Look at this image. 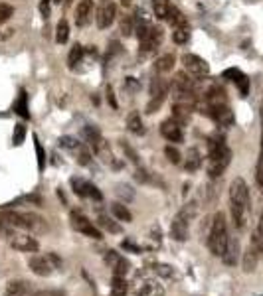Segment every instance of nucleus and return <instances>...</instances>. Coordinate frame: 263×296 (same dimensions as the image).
Segmentation results:
<instances>
[{"mask_svg": "<svg viewBox=\"0 0 263 296\" xmlns=\"http://www.w3.org/2000/svg\"><path fill=\"white\" fill-rule=\"evenodd\" d=\"M229 204H232L229 207H232L234 225L238 229H244L249 215V188L244 178H236L229 186Z\"/></svg>", "mask_w": 263, "mask_h": 296, "instance_id": "nucleus-2", "label": "nucleus"}, {"mask_svg": "<svg viewBox=\"0 0 263 296\" xmlns=\"http://www.w3.org/2000/svg\"><path fill=\"white\" fill-rule=\"evenodd\" d=\"M255 182L261 188L263 192V134H261V152H259V158H257V166H255Z\"/></svg>", "mask_w": 263, "mask_h": 296, "instance_id": "nucleus-40", "label": "nucleus"}, {"mask_svg": "<svg viewBox=\"0 0 263 296\" xmlns=\"http://www.w3.org/2000/svg\"><path fill=\"white\" fill-rule=\"evenodd\" d=\"M123 89L129 91V93H137L139 89H141V85H139V81H137L135 77H127L125 83H123Z\"/></svg>", "mask_w": 263, "mask_h": 296, "instance_id": "nucleus-48", "label": "nucleus"}, {"mask_svg": "<svg viewBox=\"0 0 263 296\" xmlns=\"http://www.w3.org/2000/svg\"><path fill=\"white\" fill-rule=\"evenodd\" d=\"M160 134L169 140V142H182L184 140V132H182V125L176 119H167L160 125Z\"/></svg>", "mask_w": 263, "mask_h": 296, "instance_id": "nucleus-16", "label": "nucleus"}, {"mask_svg": "<svg viewBox=\"0 0 263 296\" xmlns=\"http://www.w3.org/2000/svg\"><path fill=\"white\" fill-rule=\"evenodd\" d=\"M200 166H202V154H200V150L198 148H188L186 162H184L186 172H196Z\"/></svg>", "mask_w": 263, "mask_h": 296, "instance_id": "nucleus-22", "label": "nucleus"}, {"mask_svg": "<svg viewBox=\"0 0 263 296\" xmlns=\"http://www.w3.org/2000/svg\"><path fill=\"white\" fill-rule=\"evenodd\" d=\"M117 16V6L113 0H99L97 10H95V22L99 30H105L113 24V20Z\"/></svg>", "mask_w": 263, "mask_h": 296, "instance_id": "nucleus-10", "label": "nucleus"}, {"mask_svg": "<svg viewBox=\"0 0 263 296\" xmlns=\"http://www.w3.org/2000/svg\"><path fill=\"white\" fill-rule=\"evenodd\" d=\"M188 38H190V28H174V32H172V40H174V44H186Z\"/></svg>", "mask_w": 263, "mask_h": 296, "instance_id": "nucleus-39", "label": "nucleus"}, {"mask_svg": "<svg viewBox=\"0 0 263 296\" xmlns=\"http://www.w3.org/2000/svg\"><path fill=\"white\" fill-rule=\"evenodd\" d=\"M137 32V38H139V50L141 54H150L158 48V44L162 42V28L158 26H152V24H147V26H137L135 28Z\"/></svg>", "mask_w": 263, "mask_h": 296, "instance_id": "nucleus-5", "label": "nucleus"}, {"mask_svg": "<svg viewBox=\"0 0 263 296\" xmlns=\"http://www.w3.org/2000/svg\"><path fill=\"white\" fill-rule=\"evenodd\" d=\"M169 81H165L162 77H154L150 81V97H156V95H169Z\"/></svg>", "mask_w": 263, "mask_h": 296, "instance_id": "nucleus-29", "label": "nucleus"}, {"mask_svg": "<svg viewBox=\"0 0 263 296\" xmlns=\"http://www.w3.org/2000/svg\"><path fill=\"white\" fill-rule=\"evenodd\" d=\"M117 196H119L121 200H125V202H131L133 198H135V192H133L131 186L119 184V186H117Z\"/></svg>", "mask_w": 263, "mask_h": 296, "instance_id": "nucleus-41", "label": "nucleus"}, {"mask_svg": "<svg viewBox=\"0 0 263 296\" xmlns=\"http://www.w3.org/2000/svg\"><path fill=\"white\" fill-rule=\"evenodd\" d=\"M137 296H165V290H162V286L156 284V282H147V284L139 290V294Z\"/></svg>", "mask_w": 263, "mask_h": 296, "instance_id": "nucleus-35", "label": "nucleus"}, {"mask_svg": "<svg viewBox=\"0 0 263 296\" xmlns=\"http://www.w3.org/2000/svg\"><path fill=\"white\" fill-rule=\"evenodd\" d=\"M238 257H240V243H238V239H232L229 237L227 245H225L224 255H222V261H224L225 265H236Z\"/></svg>", "mask_w": 263, "mask_h": 296, "instance_id": "nucleus-21", "label": "nucleus"}, {"mask_svg": "<svg viewBox=\"0 0 263 296\" xmlns=\"http://www.w3.org/2000/svg\"><path fill=\"white\" fill-rule=\"evenodd\" d=\"M222 77L227 79V81H234L238 85L240 93H242V97H247V93H249V79H247V75L244 71H240L238 67H229V69H225L224 73H222Z\"/></svg>", "mask_w": 263, "mask_h": 296, "instance_id": "nucleus-17", "label": "nucleus"}, {"mask_svg": "<svg viewBox=\"0 0 263 296\" xmlns=\"http://www.w3.org/2000/svg\"><path fill=\"white\" fill-rule=\"evenodd\" d=\"M154 273L158 275V277H165V278H170L172 277V267L170 265H162V263H156L154 267Z\"/></svg>", "mask_w": 263, "mask_h": 296, "instance_id": "nucleus-45", "label": "nucleus"}, {"mask_svg": "<svg viewBox=\"0 0 263 296\" xmlns=\"http://www.w3.org/2000/svg\"><path fill=\"white\" fill-rule=\"evenodd\" d=\"M68 38H70V24H68V20H59L56 26V42L65 44Z\"/></svg>", "mask_w": 263, "mask_h": 296, "instance_id": "nucleus-34", "label": "nucleus"}, {"mask_svg": "<svg viewBox=\"0 0 263 296\" xmlns=\"http://www.w3.org/2000/svg\"><path fill=\"white\" fill-rule=\"evenodd\" d=\"M79 144H81V142H79L75 136H61V138H59V146L68 148V150H77Z\"/></svg>", "mask_w": 263, "mask_h": 296, "instance_id": "nucleus-43", "label": "nucleus"}, {"mask_svg": "<svg viewBox=\"0 0 263 296\" xmlns=\"http://www.w3.org/2000/svg\"><path fill=\"white\" fill-rule=\"evenodd\" d=\"M133 32H135V20H133V16L123 18V22H121V34H125V36H131Z\"/></svg>", "mask_w": 263, "mask_h": 296, "instance_id": "nucleus-46", "label": "nucleus"}, {"mask_svg": "<svg viewBox=\"0 0 263 296\" xmlns=\"http://www.w3.org/2000/svg\"><path fill=\"white\" fill-rule=\"evenodd\" d=\"M188 225H190V213H188V209H180L176 215H174V219L170 221V237L174 241H186L188 239Z\"/></svg>", "mask_w": 263, "mask_h": 296, "instance_id": "nucleus-11", "label": "nucleus"}, {"mask_svg": "<svg viewBox=\"0 0 263 296\" xmlns=\"http://www.w3.org/2000/svg\"><path fill=\"white\" fill-rule=\"evenodd\" d=\"M111 213L119 219V221H125V223H129L133 221V215H131V211L127 209V205H123V204H113L111 205Z\"/></svg>", "mask_w": 263, "mask_h": 296, "instance_id": "nucleus-33", "label": "nucleus"}, {"mask_svg": "<svg viewBox=\"0 0 263 296\" xmlns=\"http://www.w3.org/2000/svg\"><path fill=\"white\" fill-rule=\"evenodd\" d=\"M165 99H167V95H156V97H150L149 105H147V113L152 115L154 111H158V109H160V105L165 103Z\"/></svg>", "mask_w": 263, "mask_h": 296, "instance_id": "nucleus-42", "label": "nucleus"}, {"mask_svg": "<svg viewBox=\"0 0 263 296\" xmlns=\"http://www.w3.org/2000/svg\"><path fill=\"white\" fill-rule=\"evenodd\" d=\"M127 129L131 130L133 134H145V125H143V121H141V115L137 111L129 113V117H127Z\"/></svg>", "mask_w": 263, "mask_h": 296, "instance_id": "nucleus-24", "label": "nucleus"}, {"mask_svg": "<svg viewBox=\"0 0 263 296\" xmlns=\"http://www.w3.org/2000/svg\"><path fill=\"white\" fill-rule=\"evenodd\" d=\"M34 148H36V156H38V170L44 172V168H46V152H44V146L38 140L36 134H34Z\"/></svg>", "mask_w": 263, "mask_h": 296, "instance_id": "nucleus-37", "label": "nucleus"}, {"mask_svg": "<svg viewBox=\"0 0 263 296\" xmlns=\"http://www.w3.org/2000/svg\"><path fill=\"white\" fill-rule=\"evenodd\" d=\"M97 225H99L101 229L109 231V233H121V225H119V223H115L111 217H109V215H105V213H101V215L97 217Z\"/></svg>", "mask_w": 263, "mask_h": 296, "instance_id": "nucleus-32", "label": "nucleus"}, {"mask_svg": "<svg viewBox=\"0 0 263 296\" xmlns=\"http://www.w3.org/2000/svg\"><path fill=\"white\" fill-rule=\"evenodd\" d=\"M152 2V10H154V16L156 20H167L170 10V2L169 0H150Z\"/></svg>", "mask_w": 263, "mask_h": 296, "instance_id": "nucleus-31", "label": "nucleus"}, {"mask_svg": "<svg viewBox=\"0 0 263 296\" xmlns=\"http://www.w3.org/2000/svg\"><path fill=\"white\" fill-rule=\"evenodd\" d=\"M167 20H169V24L172 26V28H186V26H188L186 16H184V14H182V12H180L176 6H170Z\"/></svg>", "mask_w": 263, "mask_h": 296, "instance_id": "nucleus-23", "label": "nucleus"}, {"mask_svg": "<svg viewBox=\"0 0 263 296\" xmlns=\"http://www.w3.org/2000/svg\"><path fill=\"white\" fill-rule=\"evenodd\" d=\"M182 63H184V71L196 77V79H202L210 73V65H208L206 59H202L200 56L196 54H184L182 56Z\"/></svg>", "mask_w": 263, "mask_h": 296, "instance_id": "nucleus-12", "label": "nucleus"}, {"mask_svg": "<svg viewBox=\"0 0 263 296\" xmlns=\"http://www.w3.org/2000/svg\"><path fill=\"white\" fill-rule=\"evenodd\" d=\"M257 257H259V253L249 245V249L244 253V271L245 273H253V271H255V267H257Z\"/></svg>", "mask_w": 263, "mask_h": 296, "instance_id": "nucleus-27", "label": "nucleus"}, {"mask_svg": "<svg viewBox=\"0 0 263 296\" xmlns=\"http://www.w3.org/2000/svg\"><path fill=\"white\" fill-rule=\"evenodd\" d=\"M91 12H93V0H79L75 8V24L79 28L87 26L91 20Z\"/></svg>", "mask_w": 263, "mask_h": 296, "instance_id": "nucleus-18", "label": "nucleus"}, {"mask_svg": "<svg viewBox=\"0 0 263 296\" xmlns=\"http://www.w3.org/2000/svg\"><path fill=\"white\" fill-rule=\"evenodd\" d=\"M50 2H52V0H42V4H40V12H42L46 18H48V14H50Z\"/></svg>", "mask_w": 263, "mask_h": 296, "instance_id": "nucleus-55", "label": "nucleus"}, {"mask_svg": "<svg viewBox=\"0 0 263 296\" xmlns=\"http://www.w3.org/2000/svg\"><path fill=\"white\" fill-rule=\"evenodd\" d=\"M232 162V150L225 144V136L216 132L208 138V162L206 170L208 176L214 180V178H220L225 172V168L229 166Z\"/></svg>", "mask_w": 263, "mask_h": 296, "instance_id": "nucleus-1", "label": "nucleus"}, {"mask_svg": "<svg viewBox=\"0 0 263 296\" xmlns=\"http://www.w3.org/2000/svg\"><path fill=\"white\" fill-rule=\"evenodd\" d=\"M34 296H65V294L59 292V290H38V292H34Z\"/></svg>", "mask_w": 263, "mask_h": 296, "instance_id": "nucleus-54", "label": "nucleus"}, {"mask_svg": "<svg viewBox=\"0 0 263 296\" xmlns=\"http://www.w3.org/2000/svg\"><path fill=\"white\" fill-rule=\"evenodd\" d=\"M165 154H167V158H169L172 164H180V152H178V148L172 146V144H169V146L165 148Z\"/></svg>", "mask_w": 263, "mask_h": 296, "instance_id": "nucleus-44", "label": "nucleus"}, {"mask_svg": "<svg viewBox=\"0 0 263 296\" xmlns=\"http://www.w3.org/2000/svg\"><path fill=\"white\" fill-rule=\"evenodd\" d=\"M70 184H72L74 194L75 196H79V198H91L95 202H101V200H103V194L99 192V188H95L91 182H87V180H83V178H72Z\"/></svg>", "mask_w": 263, "mask_h": 296, "instance_id": "nucleus-13", "label": "nucleus"}, {"mask_svg": "<svg viewBox=\"0 0 263 296\" xmlns=\"http://www.w3.org/2000/svg\"><path fill=\"white\" fill-rule=\"evenodd\" d=\"M70 219H72V227H74L77 233H83L85 237H91V239H97V241L103 239V233L99 231V227H97L89 217H85L83 213L72 211Z\"/></svg>", "mask_w": 263, "mask_h": 296, "instance_id": "nucleus-8", "label": "nucleus"}, {"mask_svg": "<svg viewBox=\"0 0 263 296\" xmlns=\"http://www.w3.org/2000/svg\"><path fill=\"white\" fill-rule=\"evenodd\" d=\"M172 67H174L172 54H165V56L156 57V61H154V71H158V73H169Z\"/></svg>", "mask_w": 263, "mask_h": 296, "instance_id": "nucleus-26", "label": "nucleus"}, {"mask_svg": "<svg viewBox=\"0 0 263 296\" xmlns=\"http://www.w3.org/2000/svg\"><path fill=\"white\" fill-rule=\"evenodd\" d=\"M32 273L38 275V277H50L54 273V269H59L61 267V261L56 253H48V255H36L28 261Z\"/></svg>", "mask_w": 263, "mask_h": 296, "instance_id": "nucleus-7", "label": "nucleus"}, {"mask_svg": "<svg viewBox=\"0 0 263 296\" xmlns=\"http://www.w3.org/2000/svg\"><path fill=\"white\" fill-rule=\"evenodd\" d=\"M229 241L227 235V225H225V215L222 211H218L212 219V227H210V233H208L206 245L208 249L212 251V255L216 257H222L225 251V245Z\"/></svg>", "mask_w": 263, "mask_h": 296, "instance_id": "nucleus-4", "label": "nucleus"}, {"mask_svg": "<svg viewBox=\"0 0 263 296\" xmlns=\"http://www.w3.org/2000/svg\"><path fill=\"white\" fill-rule=\"evenodd\" d=\"M81 138L85 140V144H87V146L93 148L95 154L103 156V160H105V162L113 160L109 144L105 142V138L101 136V132H99V129H97L95 125H85V127L81 129Z\"/></svg>", "mask_w": 263, "mask_h": 296, "instance_id": "nucleus-6", "label": "nucleus"}, {"mask_svg": "<svg viewBox=\"0 0 263 296\" xmlns=\"http://www.w3.org/2000/svg\"><path fill=\"white\" fill-rule=\"evenodd\" d=\"M121 146H123V150L127 152V156L131 158V162H135V164H139V156H137V152H135V150H133V148L129 146V144H127L125 140H121Z\"/></svg>", "mask_w": 263, "mask_h": 296, "instance_id": "nucleus-50", "label": "nucleus"}, {"mask_svg": "<svg viewBox=\"0 0 263 296\" xmlns=\"http://www.w3.org/2000/svg\"><path fill=\"white\" fill-rule=\"evenodd\" d=\"M135 180H137V182H149L150 178H149V174L141 168V170H137V172H135Z\"/></svg>", "mask_w": 263, "mask_h": 296, "instance_id": "nucleus-52", "label": "nucleus"}, {"mask_svg": "<svg viewBox=\"0 0 263 296\" xmlns=\"http://www.w3.org/2000/svg\"><path fill=\"white\" fill-rule=\"evenodd\" d=\"M121 247H123L125 251H131V253H141V251H143V247H139V245L133 243L131 239H125L123 243H121Z\"/></svg>", "mask_w": 263, "mask_h": 296, "instance_id": "nucleus-49", "label": "nucleus"}, {"mask_svg": "<svg viewBox=\"0 0 263 296\" xmlns=\"http://www.w3.org/2000/svg\"><path fill=\"white\" fill-rule=\"evenodd\" d=\"M204 115H208L218 127H232L234 125V121H236V117H234V111L229 109V105L225 103V105H218V107H210Z\"/></svg>", "mask_w": 263, "mask_h": 296, "instance_id": "nucleus-14", "label": "nucleus"}, {"mask_svg": "<svg viewBox=\"0 0 263 296\" xmlns=\"http://www.w3.org/2000/svg\"><path fill=\"white\" fill-rule=\"evenodd\" d=\"M4 296H34V294H32L28 282H24V280H10L6 290H4Z\"/></svg>", "mask_w": 263, "mask_h": 296, "instance_id": "nucleus-19", "label": "nucleus"}, {"mask_svg": "<svg viewBox=\"0 0 263 296\" xmlns=\"http://www.w3.org/2000/svg\"><path fill=\"white\" fill-rule=\"evenodd\" d=\"M12 14H14V8L10 4H2L0 2V24H4L6 20H10Z\"/></svg>", "mask_w": 263, "mask_h": 296, "instance_id": "nucleus-47", "label": "nucleus"}, {"mask_svg": "<svg viewBox=\"0 0 263 296\" xmlns=\"http://www.w3.org/2000/svg\"><path fill=\"white\" fill-rule=\"evenodd\" d=\"M107 103L111 105L113 109H117V107H119V103H117V99H115V93H113V87H111V85L107 87Z\"/></svg>", "mask_w": 263, "mask_h": 296, "instance_id": "nucleus-51", "label": "nucleus"}, {"mask_svg": "<svg viewBox=\"0 0 263 296\" xmlns=\"http://www.w3.org/2000/svg\"><path fill=\"white\" fill-rule=\"evenodd\" d=\"M129 290V284H127V278L119 277V275H113L111 280V296H127Z\"/></svg>", "mask_w": 263, "mask_h": 296, "instance_id": "nucleus-25", "label": "nucleus"}, {"mask_svg": "<svg viewBox=\"0 0 263 296\" xmlns=\"http://www.w3.org/2000/svg\"><path fill=\"white\" fill-rule=\"evenodd\" d=\"M12 109L24 121H30V107H28V93H26V89H20L18 99L14 101V107Z\"/></svg>", "mask_w": 263, "mask_h": 296, "instance_id": "nucleus-20", "label": "nucleus"}, {"mask_svg": "<svg viewBox=\"0 0 263 296\" xmlns=\"http://www.w3.org/2000/svg\"><path fill=\"white\" fill-rule=\"evenodd\" d=\"M83 56H85V48H83L81 44H75L74 48L70 50V56H68V67H70V69H75L77 63L83 59Z\"/></svg>", "mask_w": 263, "mask_h": 296, "instance_id": "nucleus-28", "label": "nucleus"}, {"mask_svg": "<svg viewBox=\"0 0 263 296\" xmlns=\"http://www.w3.org/2000/svg\"><path fill=\"white\" fill-rule=\"evenodd\" d=\"M8 243L10 247H14L16 251L22 253H34L38 251V241L36 237H32V233L28 231H10L8 233Z\"/></svg>", "mask_w": 263, "mask_h": 296, "instance_id": "nucleus-9", "label": "nucleus"}, {"mask_svg": "<svg viewBox=\"0 0 263 296\" xmlns=\"http://www.w3.org/2000/svg\"><path fill=\"white\" fill-rule=\"evenodd\" d=\"M131 2L133 0H121V4H123V6H131Z\"/></svg>", "mask_w": 263, "mask_h": 296, "instance_id": "nucleus-56", "label": "nucleus"}, {"mask_svg": "<svg viewBox=\"0 0 263 296\" xmlns=\"http://www.w3.org/2000/svg\"><path fill=\"white\" fill-rule=\"evenodd\" d=\"M6 225L30 231V233H36V231H44L46 229V221L40 215L28 213V211H2L0 213V229L6 227Z\"/></svg>", "mask_w": 263, "mask_h": 296, "instance_id": "nucleus-3", "label": "nucleus"}, {"mask_svg": "<svg viewBox=\"0 0 263 296\" xmlns=\"http://www.w3.org/2000/svg\"><path fill=\"white\" fill-rule=\"evenodd\" d=\"M74 152H77V164H81V166H87L89 164V160H91V152H89V148L83 146V144H79V148L77 150H74Z\"/></svg>", "mask_w": 263, "mask_h": 296, "instance_id": "nucleus-38", "label": "nucleus"}, {"mask_svg": "<svg viewBox=\"0 0 263 296\" xmlns=\"http://www.w3.org/2000/svg\"><path fill=\"white\" fill-rule=\"evenodd\" d=\"M150 233H152V239L156 241V245H158V243H160V225H158V223L152 225V227H150Z\"/></svg>", "mask_w": 263, "mask_h": 296, "instance_id": "nucleus-53", "label": "nucleus"}, {"mask_svg": "<svg viewBox=\"0 0 263 296\" xmlns=\"http://www.w3.org/2000/svg\"><path fill=\"white\" fill-rule=\"evenodd\" d=\"M103 259L107 263V267L113 271V275H119V277H125L127 275V271H129V263L127 259L123 257V255H119L117 251H105V255H103Z\"/></svg>", "mask_w": 263, "mask_h": 296, "instance_id": "nucleus-15", "label": "nucleus"}, {"mask_svg": "<svg viewBox=\"0 0 263 296\" xmlns=\"http://www.w3.org/2000/svg\"><path fill=\"white\" fill-rule=\"evenodd\" d=\"M54 2H61V0H54Z\"/></svg>", "mask_w": 263, "mask_h": 296, "instance_id": "nucleus-57", "label": "nucleus"}, {"mask_svg": "<svg viewBox=\"0 0 263 296\" xmlns=\"http://www.w3.org/2000/svg\"><path fill=\"white\" fill-rule=\"evenodd\" d=\"M251 247L263 255V213L261 217H259V223H257V227H255V231H253V235H251Z\"/></svg>", "mask_w": 263, "mask_h": 296, "instance_id": "nucleus-30", "label": "nucleus"}, {"mask_svg": "<svg viewBox=\"0 0 263 296\" xmlns=\"http://www.w3.org/2000/svg\"><path fill=\"white\" fill-rule=\"evenodd\" d=\"M24 138H26V125H24V123L14 125V132H12V144H14V146H22Z\"/></svg>", "mask_w": 263, "mask_h": 296, "instance_id": "nucleus-36", "label": "nucleus"}]
</instances>
